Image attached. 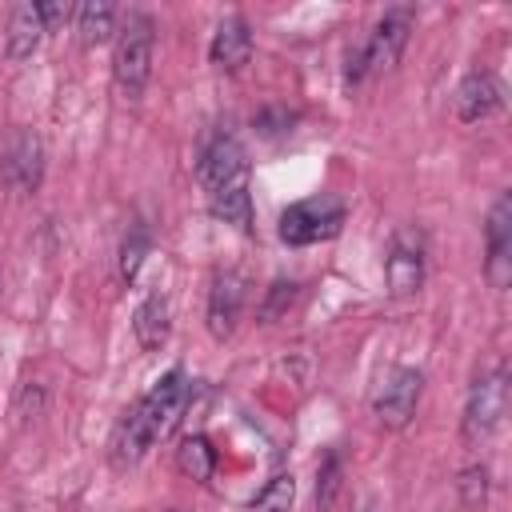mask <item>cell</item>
Wrapping results in <instances>:
<instances>
[{"label": "cell", "mask_w": 512, "mask_h": 512, "mask_svg": "<svg viewBox=\"0 0 512 512\" xmlns=\"http://www.w3.org/2000/svg\"><path fill=\"white\" fill-rule=\"evenodd\" d=\"M176 468L196 480V484H208L212 472H216V448L208 444V436H184L180 448H176Z\"/></svg>", "instance_id": "18"}, {"label": "cell", "mask_w": 512, "mask_h": 512, "mask_svg": "<svg viewBox=\"0 0 512 512\" xmlns=\"http://www.w3.org/2000/svg\"><path fill=\"white\" fill-rule=\"evenodd\" d=\"M244 276L240 272H216L208 288V332L216 340H228L236 332V320L244 312Z\"/></svg>", "instance_id": "12"}, {"label": "cell", "mask_w": 512, "mask_h": 512, "mask_svg": "<svg viewBox=\"0 0 512 512\" xmlns=\"http://www.w3.org/2000/svg\"><path fill=\"white\" fill-rule=\"evenodd\" d=\"M152 56H156V24L148 12H128L116 32V56L112 76L124 100H140L152 80Z\"/></svg>", "instance_id": "2"}, {"label": "cell", "mask_w": 512, "mask_h": 512, "mask_svg": "<svg viewBox=\"0 0 512 512\" xmlns=\"http://www.w3.org/2000/svg\"><path fill=\"white\" fill-rule=\"evenodd\" d=\"M384 280L392 296H416L424 284V236L416 228H396L388 256H384Z\"/></svg>", "instance_id": "8"}, {"label": "cell", "mask_w": 512, "mask_h": 512, "mask_svg": "<svg viewBox=\"0 0 512 512\" xmlns=\"http://www.w3.org/2000/svg\"><path fill=\"white\" fill-rule=\"evenodd\" d=\"M292 300H296V284H292V280H276V284L268 288V300L260 304V316H264V320H276V316H284V312L292 308Z\"/></svg>", "instance_id": "23"}, {"label": "cell", "mask_w": 512, "mask_h": 512, "mask_svg": "<svg viewBox=\"0 0 512 512\" xmlns=\"http://www.w3.org/2000/svg\"><path fill=\"white\" fill-rule=\"evenodd\" d=\"M44 40V16L40 4H12L8 8V32H4V56L12 64L28 60Z\"/></svg>", "instance_id": "14"}, {"label": "cell", "mask_w": 512, "mask_h": 512, "mask_svg": "<svg viewBox=\"0 0 512 512\" xmlns=\"http://www.w3.org/2000/svg\"><path fill=\"white\" fill-rule=\"evenodd\" d=\"M184 404H188V376H184V368H172L116 424V432H112V468H120V472L136 468L148 456V448L176 428V420L184 416Z\"/></svg>", "instance_id": "1"}, {"label": "cell", "mask_w": 512, "mask_h": 512, "mask_svg": "<svg viewBox=\"0 0 512 512\" xmlns=\"http://www.w3.org/2000/svg\"><path fill=\"white\" fill-rule=\"evenodd\" d=\"M408 32H412V8H388V12L376 20V28L368 32V40L348 56L344 80L356 88V84H364L368 76H380V72L396 68V60H400V52H404V44H408Z\"/></svg>", "instance_id": "3"}, {"label": "cell", "mask_w": 512, "mask_h": 512, "mask_svg": "<svg viewBox=\"0 0 512 512\" xmlns=\"http://www.w3.org/2000/svg\"><path fill=\"white\" fill-rule=\"evenodd\" d=\"M0 180L20 192V196H32L44 180V144L36 132H16L8 144H4V156H0Z\"/></svg>", "instance_id": "9"}, {"label": "cell", "mask_w": 512, "mask_h": 512, "mask_svg": "<svg viewBox=\"0 0 512 512\" xmlns=\"http://www.w3.org/2000/svg\"><path fill=\"white\" fill-rule=\"evenodd\" d=\"M132 332H136V344L144 352H156L168 344V332H172V312H168V300L160 292L144 296L136 316H132Z\"/></svg>", "instance_id": "15"}, {"label": "cell", "mask_w": 512, "mask_h": 512, "mask_svg": "<svg viewBox=\"0 0 512 512\" xmlns=\"http://www.w3.org/2000/svg\"><path fill=\"white\" fill-rule=\"evenodd\" d=\"M420 392H424V372L420 368H388L384 380L376 384L372 392V412L384 428H404L412 416H416V404H420Z\"/></svg>", "instance_id": "6"}, {"label": "cell", "mask_w": 512, "mask_h": 512, "mask_svg": "<svg viewBox=\"0 0 512 512\" xmlns=\"http://www.w3.org/2000/svg\"><path fill=\"white\" fill-rule=\"evenodd\" d=\"M336 492H340V456L328 452L324 464H320V472H316V504L328 508L336 500Z\"/></svg>", "instance_id": "21"}, {"label": "cell", "mask_w": 512, "mask_h": 512, "mask_svg": "<svg viewBox=\"0 0 512 512\" xmlns=\"http://www.w3.org/2000/svg\"><path fill=\"white\" fill-rule=\"evenodd\" d=\"M456 488H460V500L464 504H484V496H488V468L484 464L464 468L460 480H456Z\"/></svg>", "instance_id": "22"}, {"label": "cell", "mask_w": 512, "mask_h": 512, "mask_svg": "<svg viewBox=\"0 0 512 512\" xmlns=\"http://www.w3.org/2000/svg\"><path fill=\"white\" fill-rule=\"evenodd\" d=\"M292 500H296V480H292L288 472H276V476L252 496V508H256V512H288Z\"/></svg>", "instance_id": "19"}, {"label": "cell", "mask_w": 512, "mask_h": 512, "mask_svg": "<svg viewBox=\"0 0 512 512\" xmlns=\"http://www.w3.org/2000/svg\"><path fill=\"white\" fill-rule=\"evenodd\" d=\"M504 112V84L492 72H468L456 88V120L460 124H480Z\"/></svg>", "instance_id": "11"}, {"label": "cell", "mask_w": 512, "mask_h": 512, "mask_svg": "<svg viewBox=\"0 0 512 512\" xmlns=\"http://www.w3.org/2000/svg\"><path fill=\"white\" fill-rule=\"evenodd\" d=\"M208 60L220 72H240L252 60V28H248L244 16H224L216 24L212 44H208Z\"/></svg>", "instance_id": "13"}, {"label": "cell", "mask_w": 512, "mask_h": 512, "mask_svg": "<svg viewBox=\"0 0 512 512\" xmlns=\"http://www.w3.org/2000/svg\"><path fill=\"white\" fill-rule=\"evenodd\" d=\"M348 220V208L340 196L332 192H320V196H308V200H296L280 212V240L292 244V248H308V244H320V240H332Z\"/></svg>", "instance_id": "4"}, {"label": "cell", "mask_w": 512, "mask_h": 512, "mask_svg": "<svg viewBox=\"0 0 512 512\" xmlns=\"http://www.w3.org/2000/svg\"><path fill=\"white\" fill-rule=\"evenodd\" d=\"M504 408H508V372H504V364H496L472 380L468 400H464V416H460V436L468 444L488 440L500 428Z\"/></svg>", "instance_id": "5"}, {"label": "cell", "mask_w": 512, "mask_h": 512, "mask_svg": "<svg viewBox=\"0 0 512 512\" xmlns=\"http://www.w3.org/2000/svg\"><path fill=\"white\" fill-rule=\"evenodd\" d=\"M76 32H80V44L84 48L104 44L116 32V8L108 0H84L76 8Z\"/></svg>", "instance_id": "17"}, {"label": "cell", "mask_w": 512, "mask_h": 512, "mask_svg": "<svg viewBox=\"0 0 512 512\" xmlns=\"http://www.w3.org/2000/svg\"><path fill=\"white\" fill-rule=\"evenodd\" d=\"M484 240H488V256H484V276L496 292H504L512 284V196H496L488 224H484Z\"/></svg>", "instance_id": "10"}, {"label": "cell", "mask_w": 512, "mask_h": 512, "mask_svg": "<svg viewBox=\"0 0 512 512\" xmlns=\"http://www.w3.org/2000/svg\"><path fill=\"white\" fill-rule=\"evenodd\" d=\"M148 248H152L148 228H132V232L124 236V244H120V276H124V280H136V272H140V264H144V256H148Z\"/></svg>", "instance_id": "20"}, {"label": "cell", "mask_w": 512, "mask_h": 512, "mask_svg": "<svg viewBox=\"0 0 512 512\" xmlns=\"http://www.w3.org/2000/svg\"><path fill=\"white\" fill-rule=\"evenodd\" d=\"M360 512H380V508H376V504H364V508H360Z\"/></svg>", "instance_id": "24"}, {"label": "cell", "mask_w": 512, "mask_h": 512, "mask_svg": "<svg viewBox=\"0 0 512 512\" xmlns=\"http://www.w3.org/2000/svg\"><path fill=\"white\" fill-rule=\"evenodd\" d=\"M208 212H212L216 220H224V224L248 232V228H252V196H248V180L208 192Z\"/></svg>", "instance_id": "16"}, {"label": "cell", "mask_w": 512, "mask_h": 512, "mask_svg": "<svg viewBox=\"0 0 512 512\" xmlns=\"http://www.w3.org/2000/svg\"><path fill=\"white\" fill-rule=\"evenodd\" d=\"M196 180L204 184V192H216V188L248 180V152H244V144L232 132H224V128L212 132V140L200 148Z\"/></svg>", "instance_id": "7"}]
</instances>
